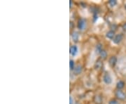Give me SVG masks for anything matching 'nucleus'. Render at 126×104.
Segmentation results:
<instances>
[{
    "instance_id": "1",
    "label": "nucleus",
    "mask_w": 126,
    "mask_h": 104,
    "mask_svg": "<svg viewBox=\"0 0 126 104\" xmlns=\"http://www.w3.org/2000/svg\"><path fill=\"white\" fill-rule=\"evenodd\" d=\"M115 96L119 101H125L126 99V94L122 90L116 91Z\"/></svg>"
},
{
    "instance_id": "2",
    "label": "nucleus",
    "mask_w": 126,
    "mask_h": 104,
    "mask_svg": "<svg viewBox=\"0 0 126 104\" xmlns=\"http://www.w3.org/2000/svg\"><path fill=\"white\" fill-rule=\"evenodd\" d=\"M103 81L106 84H110L112 82V78L109 72H106L103 76Z\"/></svg>"
},
{
    "instance_id": "3",
    "label": "nucleus",
    "mask_w": 126,
    "mask_h": 104,
    "mask_svg": "<svg viewBox=\"0 0 126 104\" xmlns=\"http://www.w3.org/2000/svg\"><path fill=\"white\" fill-rule=\"evenodd\" d=\"M123 40V34H118V35H116V36H115V37L113 40V42L114 44H120L121 42Z\"/></svg>"
},
{
    "instance_id": "4",
    "label": "nucleus",
    "mask_w": 126,
    "mask_h": 104,
    "mask_svg": "<svg viewBox=\"0 0 126 104\" xmlns=\"http://www.w3.org/2000/svg\"><path fill=\"white\" fill-rule=\"evenodd\" d=\"M86 21L85 19H83V18H80L79 20V21H78V28L79 29V30H83L85 27H86Z\"/></svg>"
},
{
    "instance_id": "5",
    "label": "nucleus",
    "mask_w": 126,
    "mask_h": 104,
    "mask_svg": "<svg viewBox=\"0 0 126 104\" xmlns=\"http://www.w3.org/2000/svg\"><path fill=\"white\" fill-rule=\"evenodd\" d=\"M117 58H116V56H111L109 59V64L110 65V66H111V67H115L116 66V65L117 63Z\"/></svg>"
},
{
    "instance_id": "6",
    "label": "nucleus",
    "mask_w": 126,
    "mask_h": 104,
    "mask_svg": "<svg viewBox=\"0 0 126 104\" xmlns=\"http://www.w3.org/2000/svg\"><path fill=\"white\" fill-rule=\"evenodd\" d=\"M82 70H83L82 65H77L75 66V68H74L73 72H74V74L75 75H80L82 72Z\"/></svg>"
},
{
    "instance_id": "7",
    "label": "nucleus",
    "mask_w": 126,
    "mask_h": 104,
    "mask_svg": "<svg viewBox=\"0 0 126 104\" xmlns=\"http://www.w3.org/2000/svg\"><path fill=\"white\" fill-rule=\"evenodd\" d=\"M102 67H103V63H102V61L100 59H98V60L95 62V63H94V69H95L96 70H100L102 68Z\"/></svg>"
},
{
    "instance_id": "8",
    "label": "nucleus",
    "mask_w": 126,
    "mask_h": 104,
    "mask_svg": "<svg viewBox=\"0 0 126 104\" xmlns=\"http://www.w3.org/2000/svg\"><path fill=\"white\" fill-rule=\"evenodd\" d=\"M116 36V33L115 31H113L112 30H109L108 32L106 33V37L107 38H108L109 40H113V38Z\"/></svg>"
},
{
    "instance_id": "9",
    "label": "nucleus",
    "mask_w": 126,
    "mask_h": 104,
    "mask_svg": "<svg viewBox=\"0 0 126 104\" xmlns=\"http://www.w3.org/2000/svg\"><path fill=\"white\" fill-rule=\"evenodd\" d=\"M78 52V48L76 45H73L70 47V54L72 56H75Z\"/></svg>"
},
{
    "instance_id": "10",
    "label": "nucleus",
    "mask_w": 126,
    "mask_h": 104,
    "mask_svg": "<svg viewBox=\"0 0 126 104\" xmlns=\"http://www.w3.org/2000/svg\"><path fill=\"white\" fill-rule=\"evenodd\" d=\"M94 102L96 104H102V97L101 95H95L94 96Z\"/></svg>"
},
{
    "instance_id": "11",
    "label": "nucleus",
    "mask_w": 126,
    "mask_h": 104,
    "mask_svg": "<svg viewBox=\"0 0 126 104\" xmlns=\"http://www.w3.org/2000/svg\"><path fill=\"white\" fill-rule=\"evenodd\" d=\"M124 86H125V82L122 80H119L116 83V88L118 90H121L124 88Z\"/></svg>"
},
{
    "instance_id": "12",
    "label": "nucleus",
    "mask_w": 126,
    "mask_h": 104,
    "mask_svg": "<svg viewBox=\"0 0 126 104\" xmlns=\"http://www.w3.org/2000/svg\"><path fill=\"white\" fill-rule=\"evenodd\" d=\"M72 38L74 42H78L79 39V33L77 32H76V31L72 32Z\"/></svg>"
},
{
    "instance_id": "13",
    "label": "nucleus",
    "mask_w": 126,
    "mask_h": 104,
    "mask_svg": "<svg viewBox=\"0 0 126 104\" xmlns=\"http://www.w3.org/2000/svg\"><path fill=\"white\" fill-rule=\"evenodd\" d=\"M102 50H103V49H102V45L101 44H97L96 45L95 51H96V53H97V54H99L100 52H101Z\"/></svg>"
},
{
    "instance_id": "14",
    "label": "nucleus",
    "mask_w": 126,
    "mask_h": 104,
    "mask_svg": "<svg viewBox=\"0 0 126 104\" xmlns=\"http://www.w3.org/2000/svg\"><path fill=\"white\" fill-rule=\"evenodd\" d=\"M99 56H100V58L102 59H106L107 58V52L105 51L104 49H103L99 54Z\"/></svg>"
},
{
    "instance_id": "15",
    "label": "nucleus",
    "mask_w": 126,
    "mask_h": 104,
    "mask_svg": "<svg viewBox=\"0 0 126 104\" xmlns=\"http://www.w3.org/2000/svg\"><path fill=\"white\" fill-rule=\"evenodd\" d=\"M108 3L109 4L113 7V6H115L117 4V1H116V0H109Z\"/></svg>"
},
{
    "instance_id": "16",
    "label": "nucleus",
    "mask_w": 126,
    "mask_h": 104,
    "mask_svg": "<svg viewBox=\"0 0 126 104\" xmlns=\"http://www.w3.org/2000/svg\"><path fill=\"white\" fill-rule=\"evenodd\" d=\"M69 68H70V70H72L75 68V63L73 60H70V61H69Z\"/></svg>"
},
{
    "instance_id": "17",
    "label": "nucleus",
    "mask_w": 126,
    "mask_h": 104,
    "mask_svg": "<svg viewBox=\"0 0 126 104\" xmlns=\"http://www.w3.org/2000/svg\"><path fill=\"white\" fill-rule=\"evenodd\" d=\"M109 104H119V102L116 99H111L109 101Z\"/></svg>"
},
{
    "instance_id": "18",
    "label": "nucleus",
    "mask_w": 126,
    "mask_h": 104,
    "mask_svg": "<svg viewBox=\"0 0 126 104\" xmlns=\"http://www.w3.org/2000/svg\"><path fill=\"white\" fill-rule=\"evenodd\" d=\"M122 29H123V30L124 32H126V23L123 24V25H122Z\"/></svg>"
},
{
    "instance_id": "19",
    "label": "nucleus",
    "mask_w": 126,
    "mask_h": 104,
    "mask_svg": "<svg viewBox=\"0 0 126 104\" xmlns=\"http://www.w3.org/2000/svg\"><path fill=\"white\" fill-rule=\"evenodd\" d=\"M73 102H74V100L72 99V96L69 97V104H73Z\"/></svg>"
},
{
    "instance_id": "20",
    "label": "nucleus",
    "mask_w": 126,
    "mask_h": 104,
    "mask_svg": "<svg viewBox=\"0 0 126 104\" xmlns=\"http://www.w3.org/2000/svg\"><path fill=\"white\" fill-rule=\"evenodd\" d=\"M72 1H70V8H72Z\"/></svg>"
},
{
    "instance_id": "21",
    "label": "nucleus",
    "mask_w": 126,
    "mask_h": 104,
    "mask_svg": "<svg viewBox=\"0 0 126 104\" xmlns=\"http://www.w3.org/2000/svg\"><path fill=\"white\" fill-rule=\"evenodd\" d=\"M125 9H126V3L125 4Z\"/></svg>"
}]
</instances>
